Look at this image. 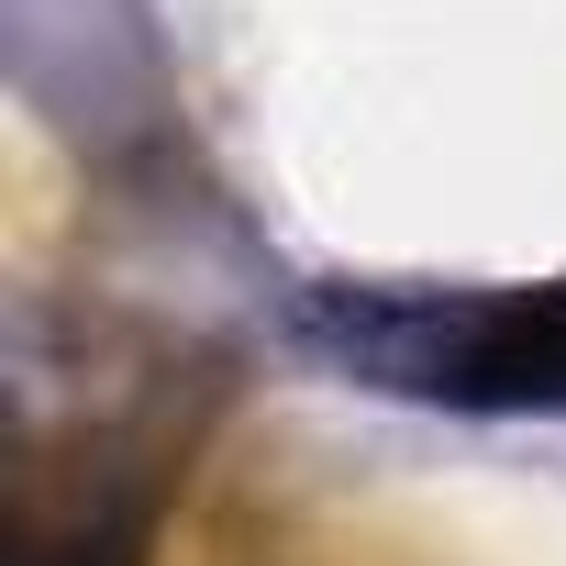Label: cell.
Segmentation results:
<instances>
[{
	"label": "cell",
	"mask_w": 566,
	"mask_h": 566,
	"mask_svg": "<svg viewBox=\"0 0 566 566\" xmlns=\"http://www.w3.org/2000/svg\"><path fill=\"white\" fill-rule=\"evenodd\" d=\"M345 345H367L378 367L444 400H566V290L467 301V312H422L411 334H345Z\"/></svg>",
	"instance_id": "1"
}]
</instances>
